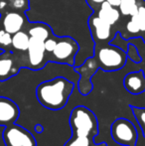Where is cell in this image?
<instances>
[{
  "label": "cell",
  "mask_w": 145,
  "mask_h": 146,
  "mask_svg": "<svg viewBox=\"0 0 145 146\" xmlns=\"http://www.w3.org/2000/svg\"><path fill=\"white\" fill-rule=\"evenodd\" d=\"M127 54L119 47L112 44L95 45L93 56L83 62V65L77 66L75 71L79 75L77 83L79 92L83 96H87L93 90L91 78L99 69L105 72H114L122 69L127 62Z\"/></svg>",
  "instance_id": "obj_1"
},
{
  "label": "cell",
  "mask_w": 145,
  "mask_h": 146,
  "mask_svg": "<svg viewBox=\"0 0 145 146\" xmlns=\"http://www.w3.org/2000/svg\"><path fill=\"white\" fill-rule=\"evenodd\" d=\"M73 84L64 77L42 82L36 88V96L41 106L50 110H60L67 106L73 90Z\"/></svg>",
  "instance_id": "obj_2"
},
{
  "label": "cell",
  "mask_w": 145,
  "mask_h": 146,
  "mask_svg": "<svg viewBox=\"0 0 145 146\" xmlns=\"http://www.w3.org/2000/svg\"><path fill=\"white\" fill-rule=\"evenodd\" d=\"M72 136L64 146H107V143H95L93 139L99 133L95 114L79 110L70 116Z\"/></svg>",
  "instance_id": "obj_3"
},
{
  "label": "cell",
  "mask_w": 145,
  "mask_h": 146,
  "mask_svg": "<svg viewBox=\"0 0 145 146\" xmlns=\"http://www.w3.org/2000/svg\"><path fill=\"white\" fill-rule=\"evenodd\" d=\"M79 50L77 42L70 36L58 37V41L54 50L47 56L48 62L64 64L75 67V57Z\"/></svg>",
  "instance_id": "obj_4"
},
{
  "label": "cell",
  "mask_w": 145,
  "mask_h": 146,
  "mask_svg": "<svg viewBox=\"0 0 145 146\" xmlns=\"http://www.w3.org/2000/svg\"><path fill=\"white\" fill-rule=\"evenodd\" d=\"M110 135L114 142L122 146H136L138 132L135 125L123 117L115 119L110 126Z\"/></svg>",
  "instance_id": "obj_5"
},
{
  "label": "cell",
  "mask_w": 145,
  "mask_h": 146,
  "mask_svg": "<svg viewBox=\"0 0 145 146\" xmlns=\"http://www.w3.org/2000/svg\"><path fill=\"white\" fill-rule=\"evenodd\" d=\"M26 68V53L2 51L0 53V82L8 81Z\"/></svg>",
  "instance_id": "obj_6"
},
{
  "label": "cell",
  "mask_w": 145,
  "mask_h": 146,
  "mask_svg": "<svg viewBox=\"0 0 145 146\" xmlns=\"http://www.w3.org/2000/svg\"><path fill=\"white\" fill-rule=\"evenodd\" d=\"M91 39L95 45L109 44L110 41L115 37L116 33L119 32L118 26H111L97 17V14L93 13L87 20Z\"/></svg>",
  "instance_id": "obj_7"
},
{
  "label": "cell",
  "mask_w": 145,
  "mask_h": 146,
  "mask_svg": "<svg viewBox=\"0 0 145 146\" xmlns=\"http://www.w3.org/2000/svg\"><path fill=\"white\" fill-rule=\"evenodd\" d=\"M2 140L5 146H37L33 134L28 129L16 123L4 127L2 130Z\"/></svg>",
  "instance_id": "obj_8"
},
{
  "label": "cell",
  "mask_w": 145,
  "mask_h": 146,
  "mask_svg": "<svg viewBox=\"0 0 145 146\" xmlns=\"http://www.w3.org/2000/svg\"><path fill=\"white\" fill-rule=\"evenodd\" d=\"M48 63L44 41L30 37L29 47L26 52V68L33 71H39L46 67Z\"/></svg>",
  "instance_id": "obj_9"
},
{
  "label": "cell",
  "mask_w": 145,
  "mask_h": 146,
  "mask_svg": "<svg viewBox=\"0 0 145 146\" xmlns=\"http://www.w3.org/2000/svg\"><path fill=\"white\" fill-rule=\"evenodd\" d=\"M28 23L29 21L25 12L7 11L0 14V27L11 35L25 30Z\"/></svg>",
  "instance_id": "obj_10"
},
{
  "label": "cell",
  "mask_w": 145,
  "mask_h": 146,
  "mask_svg": "<svg viewBox=\"0 0 145 146\" xmlns=\"http://www.w3.org/2000/svg\"><path fill=\"white\" fill-rule=\"evenodd\" d=\"M20 108L15 102L6 96H0V126L7 127L17 122Z\"/></svg>",
  "instance_id": "obj_11"
},
{
  "label": "cell",
  "mask_w": 145,
  "mask_h": 146,
  "mask_svg": "<svg viewBox=\"0 0 145 146\" xmlns=\"http://www.w3.org/2000/svg\"><path fill=\"white\" fill-rule=\"evenodd\" d=\"M123 86L129 94L137 96L145 92V74L143 71L128 73L123 79Z\"/></svg>",
  "instance_id": "obj_12"
},
{
  "label": "cell",
  "mask_w": 145,
  "mask_h": 146,
  "mask_svg": "<svg viewBox=\"0 0 145 146\" xmlns=\"http://www.w3.org/2000/svg\"><path fill=\"white\" fill-rule=\"evenodd\" d=\"M93 13L97 14V17H99L101 20L107 22V24L111 26H118L120 29L123 17L120 14L118 8L110 5L107 1L103 2L99 7V9L97 12H93Z\"/></svg>",
  "instance_id": "obj_13"
},
{
  "label": "cell",
  "mask_w": 145,
  "mask_h": 146,
  "mask_svg": "<svg viewBox=\"0 0 145 146\" xmlns=\"http://www.w3.org/2000/svg\"><path fill=\"white\" fill-rule=\"evenodd\" d=\"M25 30L27 31L30 37H33V38L42 41H45L54 34L52 28L48 24L43 23V22H35V23L29 22Z\"/></svg>",
  "instance_id": "obj_14"
},
{
  "label": "cell",
  "mask_w": 145,
  "mask_h": 146,
  "mask_svg": "<svg viewBox=\"0 0 145 146\" xmlns=\"http://www.w3.org/2000/svg\"><path fill=\"white\" fill-rule=\"evenodd\" d=\"M29 8V0H0V14L7 11H19L26 13Z\"/></svg>",
  "instance_id": "obj_15"
},
{
  "label": "cell",
  "mask_w": 145,
  "mask_h": 146,
  "mask_svg": "<svg viewBox=\"0 0 145 146\" xmlns=\"http://www.w3.org/2000/svg\"><path fill=\"white\" fill-rule=\"evenodd\" d=\"M30 36L26 30H21L12 35V51L26 53L29 47Z\"/></svg>",
  "instance_id": "obj_16"
},
{
  "label": "cell",
  "mask_w": 145,
  "mask_h": 146,
  "mask_svg": "<svg viewBox=\"0 0 145 146\" xmlns=\"http://www.w3.org/2000/svg\"><path fill=\"white\" fill-rule=\"evenodd\" d=\"M145 0H120L118 10L123 18H129L137 12L138 7Z\"/></svg>",
  "instance_id": "obj_17"
},
{
  "label": "cell",
  "mask_w": 145,
  "mask_h": 146,
  "mask_svg": "<svg viewBox=\"0 0 145 146\" xmlns=\"http://www.w3.org/2000/svg\"><path fill=\"white\" fill-rule=\"evenodd\" d=\"M130 18H132V19L135 21V23L138 25L141 34L144 33L145 32V2L142 3L141 5L138 7L137 12H136L133 16H131ZM140 36H141V35H140Z\"/></svg>",
  "instance_id": "obj_18"
},
{
  "label": "cell",
  "mask_w": 145,
  "mask_h": 146,
  "mask_svg": "<svg viewBox=\"0 0 145 146\" xmlns=\"http://www.w3.org/2000/svg\"><path fill=\"white\" fill-rule=\"evenodd\" d=\"M130 108L133 112V115L135 117L136 121L141 128L142 134L145 138V108H137V106H130Z\"/></svg>",
  "instance_id": "obj_19"
},
{
  "label": "cell",
  "mask_w": 145,
  "mask_h": 146,
  "mask_svg": "<svg viewBox=\"0 0 145 146\" xmlns=\"http://www.w3.org/2000/svg\"><path fill=\"white\" fill-rule=\"evenodd\" d=\"M0 51H12V35L0 27Z\"/></svg>",
  "instance_id": "obj_20"
},
{
  "label": "cell",
  "mask_w": 145,
  "mask_h": 146,
  "mask_svg": "<svg viewBox=\"0 0 145 146\" xmlns=\"http://www.w3.org/2000/svg\"><path fill=\"white\" fill-rule=\"evenodd\" d=\"M126 54H127V58L130 59L132 62L138 64L141 62V57H140L139 53H138L137 47L134 44H128V48L126 51Z\"/></svg>",
  "instance_id": "obj_21"
},
{
  "label": "cell",
  "mask_w": 145,
  "mask_h": 146,
  "mask_svg": "<svg viewBox=\"0 0 145 146\" xmlns=\"http://www.w3.org/2000/svg\"><path fill=\"white\" fill-rule=\"evenodd\" d=\"M58 37L59 36H56L55 33L50 36L48 39L44 41V46H45V51H46V56H48L53 50H54L55 46L57 44V41H58Z\"/></svg>",
  "instance_id": "obj_22"
},
{
  "label": "cell",
  "mask_w": 145,
  "mask_h": 146,
  "mask_svg": "<svg viewBox=\"0 0 145 146\" xmlns=\"http://www.w3.org/2000/svg\"><path fill=\"white\" fill-rule=\"evenodd\" d=\"M107 0H85L87 4L89 5V7L93 10V12H97L99 9L101 5Z\"/></svg>",
  "instance_id": "obj_23"
},
{
  "label": "cell",
  "mask_w": 145,
  "mask_h": 146,
  "mask_svg": "<svg viewBox=\"0 0 145 146\" xmlns=\"http://www.w3.org/2000/svg\"><path fill=\"white\" fill-rule=\"evenodd\" d=\"M107 2L110 4V5L114 6V7H118V5H119V2L120 0H107Z\"/></svg>",
  "instance_id": "obj_24"
},
{
  "label": "cell",
  "mask_w": 145,
  "mask_h": 146,
  "mask_svg": "<svg viewBox=\"0 0 145 146\" xmlns=\"http://www.w3.org/2000/svg\"><path fill=\"white\" fill-rule=\"evenodd\" d=\"M35 130H36V132H38V133H42L43 131H44V127L41 124H37L35 126Z\"/></svg>",
  "instance_id": "obj_25"
},
{
  "label": "cell",
  "mask_w": 145,
  "mask_h": 146,
  "mask_svg": "<svg viewBox=\"0 0 145 146\" xmlns=\"http://www.w3.org/2000/svg\"><path fill=\"white\" fill-rule=\"evenodd\" d=\"M140 38L142 39V41H143V43L145 44V32H144V33H142L141 36H140Z\"/></svg>",
  "instance_id": "obj_26"
}]
</instances>
